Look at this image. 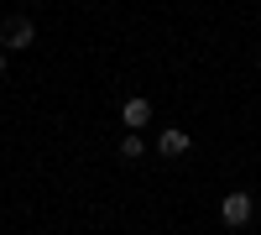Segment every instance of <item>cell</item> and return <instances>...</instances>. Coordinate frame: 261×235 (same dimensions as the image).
<instances>
[{
  "instance_id": "cell-2",
  "label": "cell",
  "mask_w": 261,
  "mask_h": 235,
  "mask_svg": "<svg viewBox=\"0 0 261 235\" xmlns=\"http://www.w3.org/2000/svg\"><path fill=\"white\" fill-rule=\"evenodd\" d=\"M0 42H6L11 53H21V47H32V42H37V27H32L27 16H16V21H6V37H0Z\"/></svg>"
},
{
  "instance_id": "cell-1",
  "label": "cell",
  "mask_w": 261,
  "mask_h": 235,
  "mask_svg": "<svg viewBox=\"0 0 261 235\" xmlns=\"http://www.w3.org/2000/svg\"><path fill=\"white\" fill-rule=\"evenodd\" d=\"M251 209H256L251 194H225V199H220V220H225V225H246Z\"/></svg>"
},
{
  "instance_id": "cell-3",
  "label": "cell",
  "mask_w": 261,
  "mask_h": 235,
  "mask_svg": "<svg viewBox=\"0 0 261 235\" xmlns=\"http://www.w3.org/2000/svg\"><path fill=\"white\" fill-rule=\"evenodd\" d=\"M157 152H162V157H188V152H193V136H188V131H162Z\"/></svg>"
},
{
  "instance_id": "cell-5",
  "label": "cell",
  "mask_w": 261,
  "mask_h": 235,
  "mask_svg": "<svg viewBox=\"0 0 261 235\" xmlns=\"http://www.w3.org/2000/svg\"><path fill=\"white\" fill-rule=\"evenodd\" d=\"M141 152H146V146H141V131H130V136L120 141V157H125V162H141Z\"/></svg>"
},
{
  "instance_id": "cell-6",
  "label": "cell",
  "mask_w": 261,
  "mask_h": 235,
  "mask_svg": "<svg viewBox=\"0 0 261 235\" xmlns=\"http://www.w3.org/2000/svg\"><path fill=\"white\" fill-rule=\"evenodd\" d=\"M0 73H6V53H0Z\"/></svg>"
},
{
  "instance_id": "cell-4",
  "label": "cell",
  "mask_w": 261,
  "mask_h": 235,
  "mask_svg": "<svg viewBox=\"0 0 261 235\" xmlns=\"http://www.w3.org/2000/svg\"><path fill=\"white\" fill-rule=\"evenodd\" d=\"M120 120L130 125V131H141V125L151 120V105H146L141 94H136V99H125V105H120Z\"/></svg>"
}]
</instances>
